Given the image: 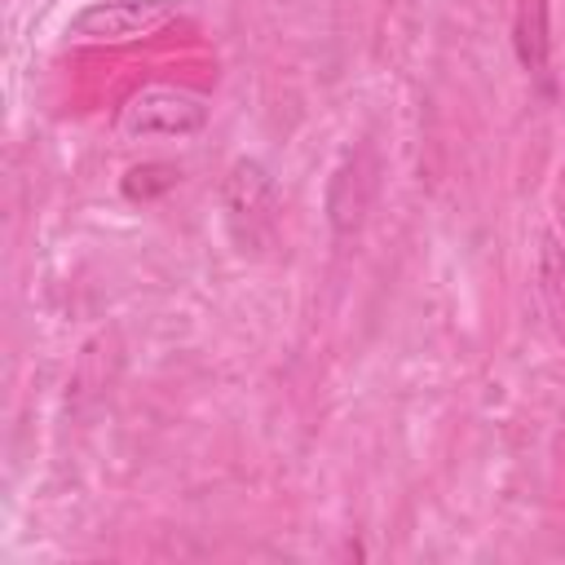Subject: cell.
<instances>
[{"label": "cell", "mask_w": 565, "mask_h": 565, "mask_svg": "<svg viewBox=\"0 0 565 565\" xmlns=\"http://www.w3.org/2000/svg\"><path fill=\"white\" fill-rule=\"evenodd\" d=\"M221 212L234 247L247 256L265 252L278 230V185L260 159H234L221 177Z\"/></svg>", "instance_id": "obj_1"}, {"label": "cell", "mask_w": 565, "mask_h": 565, "mask_svg": "<svg viewBox=\"0 0 565 565\" xmlns=\"http://www.w3.org/2000/svg\"><path fill=\"white\" fill-rule=\"evenodd\" d=\"M207 128V102L190 88H168V84H150L141 93H132L119 110V132L132 141H150V137H194Z\"/></svg>", "instance_id": "obj_2"}, {"label": "cell", "mask_w": 565, "mask_h": 565, "mask_svg": "<svg viewBox=\"0 0 565 565\" xmlns=\"http://www.w3.org/2000/svg\"><path fill=\"white\" fill-rule=\"evenodd\" d=\"M177 13H181V0H97L71 18V35L97 40V44H119V40L150 35L154 26H163Z\"/></svg>", "instance_id": "obj_3"}, {"label": "cell", "mask_w": 565, "mask_h": 565, "mask_svg": "<svg viewBox=\"0 0 565 565\" xmlns=\"http://www.w3.org/2000/svg\"><path fill=\"white\" fill-rule=\"evenodd\" d=\"M375 185H380L375 150L371 146H353L335 163V172L327 181V225L340 238H349V234H358L366 225V212L375 203Z\"/></svg>", "instance_id": "obj_4"}, {"label": "cell", "mask_w": 565, "mask_h": 565, "mask_svg": "<svg viewBox=\"0 0 565 565\" xmlns=\"http://www.w3.org/2000/svg\"><path fill=\"white\" fill-rule=\"evenodd\" d=\"M512 49L521 71L547 79L552 62V0H516L512 4Z\"/></svg>", "instance_id": "obj_5"}, {"label": "cell", "mask_w": 565, "mask_h": 565, "mask_svg": "<svg viewBox=\"0 0 565 565\" xmlns=\"http://www.w3.org/2000/svg\"><path fill=\"white\" fill-rule=\"evenodd\" d=\"M177 181H181V168H177V163H137V168L124 172L119 190H124L132 203H150V199L168 194Z\"/></svg>", "instance_id": "obj_6"}]
</instances>
